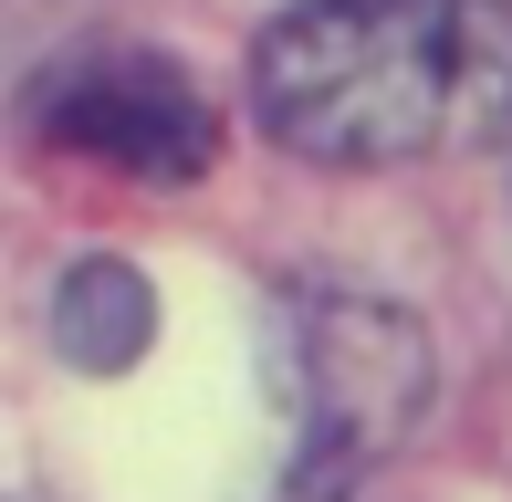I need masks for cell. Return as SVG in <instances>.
Masks as SVG:
<instances>
[{"label":"cell","mask_w":512,"mask_h":502,"mask_svg":"<svg viewBox=\"0 0 512 502\" xmlns=\"http://www.w3.org/2000/svg\"><path fill=\"white\" fill-rule=\"evenodd\" d=\"M429 408V335L387 293L283 304V450L262 502H345Z\"/></svg>","instance_id":"2"},{"label":"cell","mask_w":512,"mask_h":502,"mask_svg":"<svg viewBox=\"0 0 512 502\" xmlns=\"http://www.w3.org/2000/svg\"><path fill=\"white\" fill-rule=\"evenodd\" d=\"M32 126L63 157H95V168H126V178H199L220 157V116L199 105V84L178 63L136 53V42L63 53L32 84Z\"/></svg>","instance_id":"3"},{"label":"cell","mask_w":512,"mask_h":502,"mask_svg":"<svg viewBox=\"0 0 512 502\" xmlns=\"http://www.w3.org/2000/svg\"><path fill=\"white\" fill-rule=\"evenodd\" d=\"M251 116L314 168L512 136V0H304L251 42Z\"/></svg>","instance_id":"1"},{"label":"cell","mask_w":512,"mask_h":502,"mask_svg":"<svg viewBox=\"0 0 512 502\" xmlns=\"http://www.w3.org/2000/svg\"><path fill=\"white\" fill-rule=\"evenodd\" d=\"M136 335H147V293H136V272H74L63 283V346L74 356H95V367H115V356H136Z\"/></svg>","instance_id":"4"}]
</instances>
